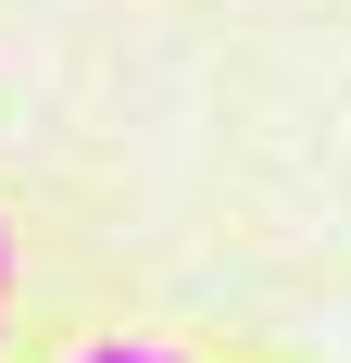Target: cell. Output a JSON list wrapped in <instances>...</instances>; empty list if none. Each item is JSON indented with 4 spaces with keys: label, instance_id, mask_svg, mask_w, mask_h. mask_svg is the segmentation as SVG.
I'll list each match as a JSON object with an SVG mask.
<instances>
[{
    "label": "cell",
    "instance_id": "6da1fadb",
    "mask_svg": "<svg viewBox=\"0 0 351 363\" xmlns=\"http://www.w3.org/2000/svg\"><path fill=\"white\" fill-rule=\"evenodd\" d=\"M75 363H176V351H151V338H88Z\"/></svg>",
    "mask_w": 351,
    "mask_h": 363
},
{
    "label": "cell",
    "instance_id": "7a4b0ae2",
    "mask_svg": "<svg viewBox=\"0 0 351 363\" xmlns=\"http://www.w3.org/2000/svg\"><path fill=\"white\" fill-rule=\"evenodd\" d=\"M0 289H13V225H0Z\"/></svg>",
    "mask_w": 351,
    "mask_h": 363
}]
</instances>
